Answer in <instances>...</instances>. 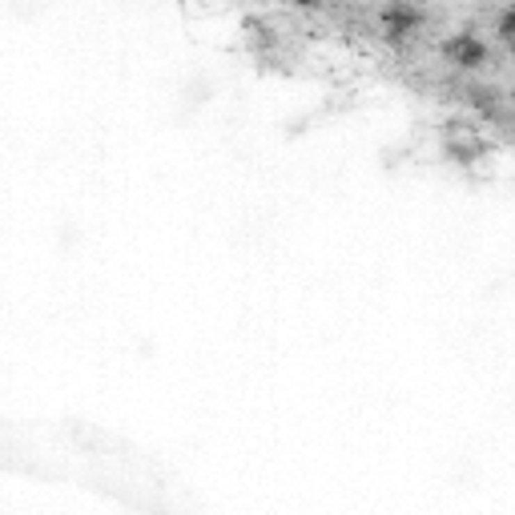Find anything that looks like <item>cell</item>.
I'll list each match as a JSON object with an SVG mask.
<instances>
[{
  "label": "cell",
  "instance_id": "cell-1",
  "mask_svg": "<svg viewBox=\"0 0 515 515\" xmlns=\"http://www.w3.org/2000/svg\"><path fill=\"white\" fill-rule=\"evenodd\" d=\"M503 33H507V37H515V13L507 20H503Z\"/></svg>",
  "mask_w": 515,
  "mask_h": 515
}]
</instances>
